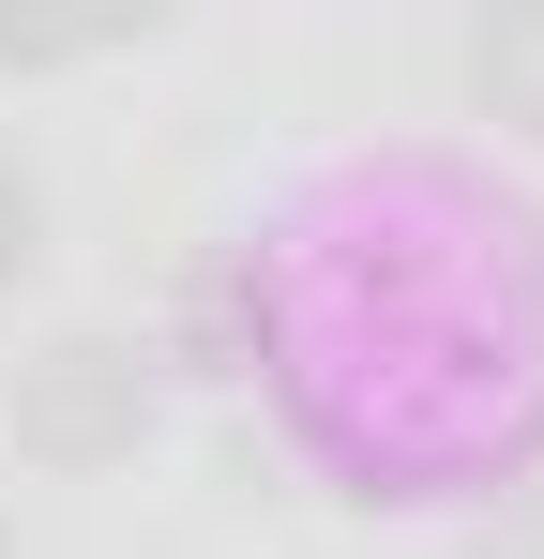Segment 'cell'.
Listing matches in <instances>:
<instances>
[{"label": "cell", "instance_id": "cell-4", "mask_svg": "<svg viewBox=\"0 0 544 559\" xmlns=\"http://www.w3.org/2000/svg\"><path fill=\"white\" fill-rule=\"evenodd\" d=\"M453 61H469V106H484V121H530V136H544V0L469 15V46H453Z\"/></svg>", "mask_w": 544, "mask_h": 559}, {"label": "cell", "instance_id": "cell-6", "mask_svg": "<svg viewBox=\"0 0 544 559\" xmlns=\"http://www.w3.org/2000/svg\"><path fill=\"white\" fill-rule=\"evenodd\" d=\"M0 559H15V530H0Z\"/></svg>", "mask_w": 544, "mask_h": 559}, {"label": "cell", "instance_id": "cell-2", "mask_svg": "<svg viewBox=\"0 0 544 559\" xmlns=\"http://www.w3.org/2000/svg\"><path fill=\"white\" fill-rule=\"evenodd\" d=\"M272 302H287V258H258V242H212V258H181V348L212 378L272 364Z\"/></svg>", "mask_w": 544, "mask_h": 559}, {"label": "cell", "instance_id": "cell-5", "mask_svg": "<svg viewBox=\"0 0 544 559\" xmlns=\"http://www.w3.org/2000/svg\"><path fill=\"white\" fill-rule=\"evenodd\" d=\"M31 258H46V182H31V167L0 152V287L31 273Z\"/></svg>", "mask_w": 544, "mask_h": 559}, {"label": "cell", "instance_id": "cell-1", "mask_svg": "<svg viewBox=\"0 0 544 559\" xmlns=\"http://www.w3.org/2000/svg\"><path fill=\"white\" fill-rule=\"evenodd\" d=\"M0 424H15L31 468H121L152 439V348L137 333H46L0 378Z\"/></svg>", "mask_w": 544, "mask_h": 559}, {"label": "cell", "instance_id": "cell-3", "mask_svg": "<svg viewBox=\"0 0 544 559\" xmlns=\"http://www.w3.org/2000/svg\"><path fill=\"white\" fill-rule=\"evenodd\" d=\"M152 31V0H15L0 15V76H76V61H106V46H137Z\"/></svg>", "mask_w": 544, "mask_h": 559}]
</instances>
